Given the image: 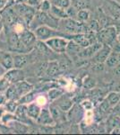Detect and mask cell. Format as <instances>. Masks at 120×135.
Segmentation results:
<instances>
[{
  "instance_id": "obj_17",
  "label": "cell",
  "mask_w": 120,
  "mask_h": 135,
  "mask_svg": "<svg viewBox=\"0 0 120 135\" xmlns=\"http://www.w3.org/2000/svg\"><path fill=\"white\" fill-rule=\"evenodd\" d=\"M40 111L41 106L39 105L36 102H32V103L27 104V115L32 121L36 122V120L38 119L39 115L40 114Z\"/></svg>"
},
{
  "instance_id": "obj_13",
  "label": "cell",
  "mask_w": 120,
  "mask_h": 135,
  "mask_svg": "<svg viewBox=\"0 0 120 135\" xmlns=\"http://www.w3.org/2000/svg\"><path fill=\"white\" fill-rule=\"evenodd\" d=\"M0 65L6 70H9L14 68V60H13L12 52L0 49Z\"/></svg>"
},
{
  "instance_id": "obj_6",
  "label": "cell",
  "mask_w": 120,
  "mask_h": 135,
  "mask_svg": "<svg viewBox=\"0 0 120 135\" xmlns=\"http://www.w3.org/2000/svg\"><path fill=\"white\" fill-rule=\"evenodd\" d=\"M85 114H86V111L82 108L81 104L75 103L70 109L66 112L67 121L70 122L71 123H77V124H79L85 117Z\"/></svg>"
},
{
  "instance_id": "obj_18",
  "label": "cell",
  "mask_w": 120,
  "mask_h": 135,
  "mask_svg": "<svg viewBox=\"0 0 120 135\" xmlns=\"http://www.w3.org/2000/svg\"><path fill=\"white\" fill-rule=\"evenodd\" d=\"M14 85H15V88L17 89V92H18L19 95H20V97L26 95V94H28L34 89V86L30 83H29L28 81H26L25 79L17 82V83H15Z\"/></svg>"
},
{
  "instance_id": "obj_48",
  "label": "cell",
  "mask_w": 120,
  "mask_h": 135,
  "mask_svg": "<svg viewBox=\"0 0 120 135\" xmlns=\"http://www.w3.org/2000/svg\"><path fill=\"white\" fill-rule=\"evenodd\" d=\"M116 88H117V89H116V92L118 93V94H119V95H120V83H118V84L117 85Z\"/></svg>"
},
{
  "instance_id": "obj_29",
  "label": "cell",
  "mask_w": 120,
  "mask_h": 135,
  "mask_svg": "<svg viewBox=\"0 0 120 135\" xmlns=\"http://www.w3.org/2000/svg\"><path fill=\"white\" fill-rule=\"evenodd\" d=\"M14 120H17L16 116H15L14 114L6 112L5 114L2 115L1 118H0V123H3V124H5V125H8L11 122L14 121Z\"/></svg>"
},
{
  "instance_id": "obj_54",
  "label": "cell",
  "mask_w": 120,
  "mask_h": 135,
  "mask_svg": "<svg viewBox=\"0 0 120 135\" xmlns=\"http://www.w3.org/2000/svg\"><path fill=\"white\" fill-rule=\"evenodd\" d=\"M114 1H115V0H114ZM116 2H117V0H116Z\"/></svg>"
},
{
  "instance_id": "obj_22",
  "label": "cell",
  "mask_w": 120,
  "mask_h": 135,
  "mask_svg": "<svg viewBox=\"0 0 120 135\" xmlns=\"http://www.w3.org/2000/svg\"><path fill=\"white\" fill-rule=\"evenodd\" d=\"M6 95L7 100H14V101H17L20 99V95H19L18 92H17V89L15 88V85L13 84L6 89Z\"/></svg>"
},
{
  "instance_id": "obj_39",
  "label": "cell",
  "mask_w": 120,
  "mask_h": 135,
  "mask_svg": "<svg viewBox=\"0 0 120 135\" xmlns=\"http://www.w3.org/2000/svg\"><path fill=\"white\" fill-rule=\"evenodd\" d=\"M58 64H59L60 71L67 70L70 68V62H69V60H63V61L58 62Z\"/></svg>"
},
{
  "instance_id": "obj_10",
  "label": "cell",
  "mask_w": 120,
  "mask_h": 135,
  "mask_svg": "<svg viewBox=\"0 0 120 135\" xmlns=\"http://www.w3.org/2000/svg\"><path fill=\"white\" fill-rule=\"evenodd\" d=\"M49 111L51 113V115L55 121L56 124H63L65 122L67 121L66 118V112L60 109L56 104L52 103L49 105Z\"/></svg>"
},
{
  "instance_id": "obj_42",
  "label": "cell",
  "mask_w": 120,
  "mask_h": 135,
  "mask_svg": "<svg viewBox=\"0 0 120 135\" xmlns=\"http://www.w3.org/2000/svg\"><path fill=\"white\" fill-rule=\"evenodd\" d=\"M26 4H28L29 6L38 9L39 6H40V0H28Z\"/></svg>"
},
{
  "instance_id": "obj_5",
  "label": "cell",
  "mask_w": 120,
  "mask_h": 135,
  "mask_svg": "<svg viewBox=\"0 0 120 135\" xmlns=\"http://www.w3.org/2000/svg\"><path fill=\"white\" fill-rule=\"evenodd\" d=\"M46 44L55 53H65L68 45L69 40L65 37H53L46 41Z\"/></svg>"
},
{
  "instance_id": "obj_9",
  "label": "cell",
  "mask_w": 120,
  "mask_h": 135,
  "mask_svg": "<svg viewBox=\"0 0 120 135\" xmlns=\"http://www.w3.org/2000/svg\"><path fill=\"white\" fill-rule=\"evenodd\" d=\"M13 60H14V68L16 69H23L27 66L30 62V60L32 59V56H29L27 53H21V52H12Z\"/></svg>"
},
{
  "instance_id": "obj_1",
  "label": "cell",
  "mask_w": 120,
  "mask_h": 135,
  "mask_svg": "<svg viewBox=\"0 0 120 135\" xmlns=\"http://www.w3.org/2000/svg\"><path fill=\"white\" fill-rule=\"evenodd\" d=\"M58 29L66 34H77L87 32V27L84 23L72 18H65L59 20Z\"/></svg>"
},
{
  "instance_id": "obj_14",
  "label": "cell",
  "mask_w": 120,
  "mask_h": 135,
  "mask_svg": "<svg viewBox=\"0 0 120 135\" xmlns=\"http://www.w3.org/2000/svg\"><path fill=\"white\" fill-rule=\"evenodd\" d=\"M53 103L56 104L60 109H62L63 111H65V112H67V111L73 106V104H75V102H74V99L72 98L70 95H67L63 94L59 98H58L56 101H54Z\"/></svg>"
},
{
  "instance_id": "obj_31",
  "label": "cell",
  "mask_w": 120,
  "mask_h": 135,
  "mask_svg": "<svg viewBox=\"0 0 120 135\" xmlns=\"http://www.w3.org/2000/svg\"><path fill=\"white\" fill-rule=\"evenodd\" d=\"M50 2H51L52 5L64 8V9H66L67 7H69L72 5L71 0H50Z\"/></svg>"
},
{
  "instance_id": "obj_55",
  "label": "cell",
  "mask_w": 120,
  "mask_h": 135,
  "mask_svg": "<svg viewBox=\"0 0 120 135\" xmlns=\"http://www.w3.org/2000/svg\"><path fill=\"white\" fill-rule=\"evenodd\" d=\"M41 1H43V0H40V2H41Z\"/></svg>"
},
{
  "instance_id": "obj_43",
  "label": "cell",
  "mask_w": 120,
  "mask_h": 135,
  "mask_svg": "<svg viewBox=\"0 0 120 135\" xmlns=\"http://www.w3.org/2000/svg\"><path fill=\"white\" fill-rule=\"evenodd\" d=\"M6 101H7V98H6V93L0 91V105H4L6 103Z\"/></svg>"
},
{
  "instance_id": "obj_53",
  "label": "cell",
  "mask_w": 120,
  "mask_h": 135,
  "mask_svg": "<svg viewBox=\"0 0 120 135\" xmlns=\"http://www.w3.org/2000/svg\"><path fill=\"white\" fill-rule=\"evenodd\" d=\"M2 21V16H1V12H0V22Z\"/></svg>"
},
{
  "instance_id": "obj_38",
  "label": "cell",
  "mask_w": 120,
  "mask_h": 135,
  "mask_svg": "<svg viewBox=\"0 0 120 135\" xmlns=\"http://www.w3.org/2000/svg\"><path fill=\"white\" fill-rule=\"evenodd\" d=\"M47 98H48V97H44V95H39V97H36L35 102L40 106H43V105H45V104H47V102H48Z\"/></svg>"
},
{
  "instance_id": "obj_32",
  "label": "cell",
  "mask_w": 120,
  "mask_h": 135,
  "mask_svg": "<svg viewBox=\"0 0 120 135\" xmlns=\"http://www.w3.org/2000/svg\"><path fill=\"white\" fill-rule=\"evenodd\" d=\"M82 85L87 89H93L96 86V80L91 76H87L82 81Z\"/></svg>"
},
{
  "instance_id": "obj_20",
  "label": "cell",
  "mask_w": 120,
  "mask_h": 135,
  "mask_svg": "<svg viewBox=\"0 0 120 135\" xmlns=\"http://www.w3.org/2000/svg\"><path fill=\"white\" fill-rule=\"evenodd\" d=\"M49 14L51 15L52 16H54L55 18L58 19V20H61V19H65L67 18V14L66 11L64 8L58 7V6H56L54 5L51 6V8H50Z\"/></svg>"
},
{
  "instance_id": "obj_37",
  "label": "cell",
  "mask_w": 120,
  "mask_h": 135,
  "mask_svg": "<svg viewBox=\"0 0 120 135\" xmlns=\"http://www.w3.org/2000/svg\"><path fill=\"white\" fill-rule=\"evenodd\" d=\"M81 105L82 106V108H84V109L86 111V112H88V111H91L93 108L92 102L89 101V100H84V101L82 102V104H81Z\"/></svg>"
},
{
  "instance_id": "obj_8",
  "label": "cell",
  "mask_w": 120,
  "mask_h": 135,
  "mask_svg": "<svg viewBox=\"0 0 120 135\" xmlns=\"http://www.w3.org/2000/svg\"><path fill=\"white\" fill-rule=\"evenodd\" d=\"M3 77H5L10 82V84L13 85L25 79V72L22 69L13 68L9 70H6V73L4 74Z\"/></svg>"
},
{
  "instance_id": "obj_21",
  "label": "cell",
  "mask_w": 120,
  "mask_h": 135,
  "mask_svg": "<svg viewBox=\"0 0 120 135\" xmlns=\"http://www.w3.org/2000/svg\"><path fill=\"white\" fill-rule=\"evenodd\" d=\"M65 94V90L60 88H51L48 91L47 93V97H48V99L51 102H54L56 101L58 98H59L61 95Z\"/></svg>"
},
{
  "instance_id": "obj_35",
  "label": "cell",
  "mask_w": 120,
  "mask_h": 135,
  "mask_svg": "<svg viewBox=\"0 0 120 135\" xmlns=\"http://www.w3.org/2000/svg\"><path fill=\"white\" fill-rule=\"evenodd\" d=\"M66 14H67V16L69 18H72V19H75L77 20V14H78V9H76L74 6H70L69 7H67L66 9Z\"/></svg>"
},
{
  "instance_id": "obj_12",
  "label": "cell",
  "mask_w": 120,
  "mask_h": 135,
  "mask_svg": "<svg viewBox=\"0 0 120 135\" xmlns=\"http://www.w3.org/2000/svg\"><path fill=\"white\" fill-rule=\"evenodd\" d=\"M36 123L39 125H56L51 113H50L49 109H47V108H41L40 114L39 115L38 119L36 120Z\"/></svg>"
},
{
  "instance_id": "obj_50",
  "label": "cell",
  "mask_w": 120,
  "mask_h": 135,
  "mask_svg": "<svg viewBox=\"0 0 120 135\" xmlns=\"http://www.w3.org/2000/svg\"><path fill=\"white\" fill-rule=\"evenodd\" d=\"M115 27H116V29H117V33H120V23H119V25H116Z\"/></svg>"
},
{
  "instance_id": "obj_7",
  "label": "cell",
  "mask_w": 120,
  "mask_h": 135,
  "mask_svg": "<svg viewBox=\"0 0 120 135\" xmlns=\"http://www.w3.org/2000/svg\"><path fill=\"white\" fill-rule=\"evenodd\" d=\"M19 36H20L21 42L26 49V51L28 52L32 51L34 49V46H35L37 41H38L34 32L29 29V28H26L19 33Z\"/></svg>"
},
{
  "instance_id": "obj_33",
  "label": "cell",
  "mask_w": 120,
  "mask_h": 135,
  "mask_svg": "<svg viewBox=\"0 0 120 135\" xmlns=\"http://www.w3.org/2000/svg\"><path fill=\"white\" fill-rule=\"evenodd\" d=\"M72 6H74L76 9H85L89 7V2L87 0H74L72 2Z\"/></svg>"
},
{
  "instance_id": "obj_19",
  "label": "cell",
  "mask_w": 120,
  "mask_h": 135,
  "mask_svg": "<svg viewBox=\"0 0 120 135\" xmlns=\"http://www.w3.org/2000/svg\"><path fill=\"white\" fill-rule=\"evenodd\" d=\"M59 72H60V69L58 60H52L50 61H48V66H47V69H46L45 76H47L49 78H53L58 75Z\"/></svg>"
},
{
  "instance_id": "obj_44",
  "label": "cell",
  "mask_w": 120,
  "mask_h": 135,
  "mask_svg": "<svg viewBox=\"0 0 120 135\" xmlns=\"http://www.w3.org/2000/svg\"><path fill=\"white\" fill-rule=\"evenodd\" d=\"M113 74L115 77L120 78V63H118L115 68H113Z\"/></svg>"
},
{
  "instance_id": "obj_11",
  "label": "cell",
  "mask_w": 120,
  "mask_h": 135,
  "mask_svg": "<svg viewBox=\"0 0 120 135\" xmlns=\"http://www.w3.org/2000/svg\"><path fill=\"white\" fill-rule=\"evenodd\" d=\"M111 51H112V50H111V47L109 45L103 44L102 47L94 54V56L91 58L92 61L94 63H105L106 60L109 56Z\"/></svg>"
},
{
  "instance_id": "obj_49",
  "label": "cell",
  "mask_w": 120,
  "mask_h": 135,
  "mask_svg": "<svg viewBox=\"0 0 120 135\" xmlns=\"http://www.w3.org/2000/svg\"><path fill=\"white\" fill-rule=\"evenodd\" d=\"M4 30V23H3V22H0V33H1V32Z\"/></svg>"
},
{
  "instance_id": "obj_4",
  "label": "cell",
  "mask_w": 120,
  "mask_h": 135,
  "mask_svg": "<svg viewBox=\"0 0 120 135\" xmlns=\"http://www.w3.org/2000/svg\"><path fill=\"white\" fill-rule=\"evenodd\" d=\"M117 29L115 26H108L106 28H101L99 32H96L97 41L102 44H107L111 46L113 42L117 40Z\"/></svg>"
},
{
  "instance_id": "obj_2",
  "label": "cell",
  "mask_w": 120,
  "mask_h": 135,
  "mask_svg": "<svg viewBox=\"0 0 120 135\" xmlns=\"http://www.w3.org/2000/svg\"><path fill=\"white\" fill-rule=\"evenodd\" d=\"M34 33L39 41H42V42H46L50 38L53 37H65V38L71 40L72 34H66L65 32L59 31L58 29L56 28L49 27L48 25H40L37 27L34 30Z\"/></svg>"
},
{
  "instance_id": "obj_47",
  "label": "cell",
  "mask_w": 120,
  "mask_h": 135,
  "mask_svg": "<svg viewBox=\"0 0 120 135\" xmlns=\"http://www.w3.org/2000/svg\"><path fill=\"white\" fill-rule=\"evenodd\" d=\"M28 0H14V4H20V3H27Z\"/></svg>"
},
{
  "instance_id": "obj_46",
  "label": "cell",
  "mask_w": 120,
  "mask_h": 135,
  "mask_svg": "<svg viewBox=\"0 0 120 135\" xmlns=\"http://www.w3.org/2000/svg\"><path fill=\"white\" fill-rule=\"evenodd\" d=\"M6 113V109H5V106L4 105H0V118L2 117V115Z\"/></svg>"
},
{
  "instance_id": "obj_41",
  "label": "cell",
  "mask_w": 120,
  "mask_h": 135,
  "mask_svg": "<svg viewBox=\"0 0 120 135\" xmlns=\"http://www.w3.org/2000/svg\"><path fill=\"white\" fill-rule=\"evenodd\" d=\"M10 4H14V2H9V0H0V12L3 11Z\"/></svg>"
},
{
  "instance_id": "obj_16",
  "label": "cell",
  "mask_w": 120,
  "mask_h": 135,
  "mask_svg": "<svg viewBox=\"0 0 120 135\" xmlns=\"http://www.w3.org/2000/svg\"><path fill=\"white\" fill-rule=\"evenodd\" d=\"M8 127L12 130L13 133H29V125L23 123L18 120H14V121L11 122L8 125Z\"/></svg>"
},
{
  "instance_id": "obj_23",
  "label": "cell",
  "mask_w": 120,
  "mask_h": 135,
  "mask_svg": "<svg viewBox=\"0 0 120 135\" xmlns=\"http://www.w3.org/2000/svg\"><path fill=\"white\" fill-rule=\"evenodd\" d=\"M105 99L108 103V104L110 105V107L113 108L116 104L119 102L120 95H119V94L117 92H116V91H112V92H109L108 94V95L105 97Z\"/></svg>"
},
{
  "instance_id": "obj_52",
  "label": "cell",
  "mask_w": 120,
  "mask_h": 135,
  "mask_svg": "<svg viewBox=\"0 0 120 135\" xmlns=\"http://www.w3.org/2000/svg\"><path fill=\"white\" fill-rule=\"evenodd\" d=\"M117 59H118V61L120 63V52H119V53H117Z\"/></svg>"
},
{
  "instance_id": "obj_34",
  "label": "cell",
  "mask_w": 120,
  "mask_h": 135,
  "mask_svg": "<svg viewBox=\"0 0 120 135\" xmlns=\"http://www.w3.org/2000/svg\"><path fill=\"white\" fill-rule=\"evenodd\" d=\"M51 6H52V4H51V2H50V0H43V1L40 2V6H39L37 10L42 11V12H45V13H49Z\"/></svg>"
},
{
  "instance_id": "obj_45",
  "label": "cell",
  "mask_w": 120,
  "mask_h": 135,
  "mask_svg": "<svg viewBox=\"0 0 120 135\" xmlns=\"http://www.w3.org/2000/svg\"><path fill=\"white\" fill-rule=\"evenodd\" d=\"M112 109H113V113H114L115 114H117V115L120 114V100H119L118 103L116 104V105L112 108Z\"/></svg>"
},
{
  "instance_id": "obj_27",
  "label": "cell",
  "mask_w": 120,
  "mask_h": 135,
  "mask_svg": "<svg viewBox=\"0 0 120 135\" xmlns=\"http://www.w3.org/2000/svg\"><path fill=\"white\" fill-rule=\"evenodd\" d=\"M86 23L87 27V32H97L101 29V26H100V22L97 20H89Z\"/></svg>"
},
{
  "instance_id": "obj_30",
  "label": "cell",
  "mask_w": 120,
  "mask_h": 135,
  "mask_svg": "<svg viewBox=\"0 0 120 135\" xmlns=\"http://www.w3.org/2000/svg\"><path fill=\"white\" fill-rule=\"evenodd\" d=\"M18 102L14 101V100H7L6 103L4 104L5 106L6 112L8 113H12V114H14L15 110H16L17 106H18Z\"/></svg>"
},
{
  "instance_id": "obj_28",
  "label": "cell",
  "mask_w": 120,
  "mask_h": 135,
  "mask_svg": "<svg viewBox=\"0 0 120 135\" xmlns=\"http://www.w3.org/2000/svg\"><path fill=\"white\" fill-rule=\"evenodd\" d=\"M90 16H91V12L88 8L78 10V14H77V20L78 21L85 23L90 20Z\"/></svg>"
},
{
  "instance_id": "obj_56",
  "label": "cell",
  "mask_w": 120,
  "mask_h": 135,
  "mask_svg": "<svg viewBox=\"0 0 120 135\" xmlns=\"http://www.w3.org/2000/svg\"><path fill=\"white\" fill-rule=\"evenodd\" d=\"M118 116H119V117H120V114H119V115H118Z\"/></svg>"
},
{
  "instance_id": "obj_40",
  "label": "cell",
  "mask_w": 120,
  "mask_h": 135,
  "mask_svg": "<svg viewBox=\"0 0 120 135\" xmlns=\"http://www.w3.org/2000/svg\"><path fill=\"white\" fill-rule=\"evenodd\" d=\"M111 50H112V51L116 52V53H119L120 52V42H117V40L115 41L114 42L111 44Z\"/></svg>"
},
{
  "instance_id": "obj_3",
  "label": "cell",
  "mask_w": 120,
  "mask_h": 135,
  "mask_svg": "<svg viewBox=\"0 0 120 135\" xmlns=\"http://www.w3.org/2000/svg\"><path fill=\"white\" fill-rule=\"evenodd\" d=\"M4 30H6V44L8 46V50L11 52H21V53H27V51L21 42L19 33L15 32L12 28L4 26Z\"/></svg>"
},
{
  "instance_id": "obj_24",
  "label": "cell",
  "mask_w": 120,
  "mask_h": 135,
  "mask_svg": "<svg viewBox=\"0 0 120 135\" xmlns=\"http://www.w3.org/2000/svg\"><path fill=\"white\" fill-rule=\"evenodd\" d=\"M82 48L80 46V45H78L77 43L75 42L74 41L72 40H69V42H68V45H67V48H66V51L67 53L69 54H72V55H76L78 56V54H79V52L82 51Z\"/></svg>"
},
{
  "instance_id": "obj_51",
  "label": "cell",
  "mask_w": 120,
  "mask_h": 135,
  "mask_svg": "<svg viewBox=\"0 0 120 135\" xmlns=\"http://www.w3.org/2000/svg\"><path fill=\"white\" fill-rule=\"evenodd\" d=\"M117 41L118 42H120V33H117Z\"/></svg>"
},
{
  "instance_id": "obj_26",
  "label": "cell",
  "mask_w": 120,
  "mask_h": 135,
  "mask_svg": "<svg viewBox=\"0 0 120 135\" xmlns=\"http://www.w3.org/2000/svg\"><path fill=\"white\" fill-rule=\"evenodd\" d=\"M118 63L119 61H118V59H117V54L114 51H111V53L109 54L108 59L106 60L104 64H105L107 67L109 68V69H113V68H115Z\"/></svg>"
},
{
  "instance_id": "obj_15",
  "label": "cell",
  "mask_w": 120,
  "mask_h": 135,
  "mask_svg": "<svg viewBox=\"0 0 120 135\" xmlns=\"http://www.w3.org/2000/svg\"><path fill=\"white\" fill-rule=\"evenodd\" d=\"M14 114L18 121H20L23 123H26V124H28V125L32 124V123H30L32 120H30L27 115V104H19L16 110H15V112H14Z\"/></svg>"
},
{
  "instance_id": "obj_36",
  "label": "cell",
  "mask_w": 120,
  "mask_h": 135,
  "mask_svg": "<svg viewBox=\"0 0 120 135\" xmlns=\"http://www.w3.org/2000/svg\"><path fill=\"white\" fill-rule=\"evenodd\" d=\"M10 86H11L10 82L8 81L5 77L2 76V77L0 78V91H2V92H6V89L9 88Z\"/></svg>"
},
{
  "instance_id": "obj_25",
  "label": "cell",
  "mask_w": 120,
  "mask_h": 135,
  "mask_svg": "<svg viewBox=\"0 0 120 135\" xmlns=\"http://www.w3.org/2000/svg\"><path fill=\"white\" fill-rule=\"evenodd\" d=\"M36 93L34 92V89L32 91H30L28 94L26 95H23V97H20V99L18 100V104H28L32 102L35 101V98H36Z\"/></svg>"
}]
</instances>
